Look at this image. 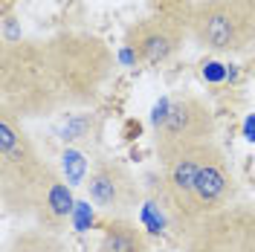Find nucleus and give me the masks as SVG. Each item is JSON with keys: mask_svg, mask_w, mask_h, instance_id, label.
I'll return each instance as SVG.
<instances>
[{"mask_svg": "<svg viewBox=\"0 0 255 252\" xmlns=\"http://www.w3.org/2000/svg\"><path fill=\"white\" fill-rule=\"evenodd\" d=\"M73 212H76V197H73V186L64 180V174L49 165L47 177L38 189L35 197V209H32V221L38 229L58 235L67 223L73 221Z\"/></svg>", "mask_w": 255, "mask_h": 252, "instance_id": "10", "label": "nucleus"}, {"mask_svg": "<svg viewBox=\"0 0 255 252\" xmlns=\"http://www.w3.org/2000/svg\"><path fill=\"white\" fill-rule=\"evenodd\" d=\"M61 111H90L116 70L113 49L93 32L67 29L41 38Z\"/></svg>", "mask_w": 255, "mask_h": 252, "instance_id": "1", "label": "nucleus"}, {"mask_svg": "<svg viewBox=\"0 0 255 252\" xmlns=\"http://www.w3.org/2000/svg\"><path fill=\"white\" fill-rule=\"evenodd\" d=\"M0 111L17 119L61 111L41 38H17L0 47Z\"/></svg>", "mask_w": 255, "mask_h": 252, "instance_id": "2", "label": "nucleus"}, {"mask_svg": "<svg viewBox=\"0 0 255 252\" xmlns=\"http://www.w3.org/2000/svg\"><path fill=\"white\" fill-rule=\"evenodd\" d=\"M244 139L255 142V113H250V116H247V122H244Z\"/></svg>", "mask_w": 255, "mask_h": 252, "instance_id": "20", "label": "nucleus"}, {"mask_svg": "<svg viewBox=\"0 0 255 252\" xmlns=\"http://www.w3.org/2000/svg\"><path fill=\"white\" fill-rule=\"evenodd\" d=\"M99 133H102V119L90 111H79V113H70L67 122L61 127V139L73 148L79 145H90V142H99Z\"/></svg>", "mask_w": 255, "mask_h": 252, "instance_id": "13", "label": "nucleus"}, {"mask_svg": "<svg viewBox=\"0 0 255 252\" xmlns=\"http://www.w3.org/2000/svg\"><path fill=\"white\" fill-rule=\"evenodd\" d=\"M223 76H226V70H223L218 61L203 64V79H206V81H223Z\"/></svg>", "mask_w": 255, "mask_h": 252, "instance_id": "19", "label": "nucleus"}, {"mask_svg": "<svg viewBox=\"0 0 255 252\" xmlns=\"http://www.w3.org/2000/svg\"><path fill=\"white\" fill-rule=\"evenodd\" d=\"M139 221L154 232V235H159V232H165V223H168V215H165V209L151 197V200H145L142 209H139Z\"/></svg>", "mask_w": 255, "mask_h": 252, "instance_id": "16", "label": "nucleus"}, {"mask_svg": "<svg viewBox=\"0 0 255 252\" xmlns=\"http://www.w3.org/2000/svg\"><path fill=\"white\" fill-rule=\"evenodd\" d=\"M84 189L90 203L108 218H128L133 209H142V186L119 159H93Z\"/></svg>", "mask_w": 255, "mask_h": 252, "instance_id": "7", "label": "nucleus"}, {"mask_svg": "<svg viewBox=\"0 0 255 252\" xmlns=\"http://www.w3.org/2000/svg\"><path fill=\"white\" fill-rule=\"evenodd\" d=\"M61 174L64 180L70 183V186H84L87 183V174H90V159L84 157V151L81 148H64L61 154Z\"/></svg>", "mask_w": 255, "mask_h": 252, "instance_id": "15", "label": "nucleus"}, {"mask_svg": "<svg viewBox=\"0 0 255 252\" xmlns=\"http://www.w3.org/2000/svg\"><path fill=\"white\" fill-rule=\"evenodd\" d=\"M235 3H241L247 12H253V15H255V0H235Z\"/></svg>", "mask_w": 255, "mask_h": 252, "instance_id": "21", "label": "nucleus"}, {"mask_svg": "<svg viewBox=\"0 0 255 252\" xmlns=\"http://www.w3.org/2000/svg\"><path fill=\"white\" fill-rule=\"evenodd\" d=\"M189 35L209 52L244 55L255 49V15L235 0H197Z\"/></svg>", "mask_w": 255, "mask_h": 252, "instance_id": "4", "label": "nucleus"}, {"mask_svg": "<svg viewBox=\"0 0 255 252\" xmlns=\"http://www.w3.org/2000/svg\"><path fill=\"white\" fill-rule=\"evenodd\" d=\"M194 6H197V0H148V12L154 17L174 20L180 26H189L191 23Z\"/></svg>", "mask_w": 255, "mask_h": 252, "instance_id": "14", "label": "nucleus"}, {"mask_svg": "<svg viewBox=\"0 0 255 252\" xmlns=\"http://www.w3.org/2000/svg\"><path fill=\"white\" fill-rule=\"evenodd\" d=\"M3 252H73L67 244L61 241V235H52L44 229H23L6 241Z\"/></svg>", "mask_w": 255, "mask_h": 252, "instance_id": "12", "label": "nucleus"}, {"mask_svg": "<svg viewBox=\"0 0 255 252\" xmlns=\"http://www.w3.org/2000/svg\"><path fill=\"white\" fill-rule=\"evenodd\" d=\"M235 197H238L235 171H232L229 159L223 154V148L215 142L212 151H209V159L203 162V168L197 174V186H194V197H191V209H189V226L197 223L200 218H206V215H215L226 206H232ZM189 226H186V232H189Z\"/></svg>", "mask_w": 255, "mask_h": 252, "instance_id": "8", "label": "nucleus"}, {"mask_svg": "<svg viewBox=\"0 0 255 252\" xmlns=\"http://www.w3.org/2000/svg\"><path fill=\"white\" fill-rule=\"evenodd\" d=\"M168 111H171V99H168V96H162L157 105H154V111H151V130H154L157 125H162V119L168 116Z\"/></svg>", "mask_w": 255, "mask_h": 252, "instance_id": "18", "label": "nucleus"}, {"mask_svg": "<svg viewBox=\"0 0 255 252\" xmlns=\"http://www.w3.org/2000/svg\"><path fill=\"white\" fill-rule=\"evenodd\" d=\"M215 142V113L206 105V99L200 96H174L171 99V111L162 119V125L154 127V148L157 159L174 157L186 148Z\"/></svg>", "mask_w": 255, "mask_h": 252, "instance_id": "6", "label": "nucleus"}, {"mask_svg": "<svg viewBox=\"0 0 255 252\" xmlns=\"http://www.w3.org/2000/svg\"><path fill=\"white\" fill-rule=\"evenodd\" d=\"M189 26H180L174 20L148 15L136 23H130L125 32V47L136 55V61L145 67H159L171 61L183 44L189 41Z\"/></svg>", "mask_w": 255, "mask_h": 252, "instance_id": "9", "label": "nucleus"}, {"mask_svg": "<svg viewBox=\"0 0 255 252\" xmlns=\"http://www.w3.org/2000/svg\"><path fill=\"white\" fill-rule=\"evenodd\" d=\"M96 252H151L145 232L128 218H108Z\"/></svg>", "mask_w": 255, "mask_h": 252, "instance_id": "11", "label": "nucleus"}, {"mask_svg": "<svg viewBox=\"0 0 255 252\" xmlns=\"http://www.w3.org/2000/svg\"><path fill=\"white\" fill-rule=\"evenodd\" d=\"M49 171L23 119L0 111V206L6 218H32L35 197Z\"/></svg>", "mask_w": 255, "mask_h": 252, "instance_id": "3", "label": "nucleus"}, {"mask_svg": "<svg viewBox=\"0 0 255 252\" xmlns=\"http://www.w3.org/2000/svg\"><path fill=\"white\" fill-rule=\"evenodd\" d=\"M73 223H76V229H79V232H87V229H90V223H93V209H90L87 203H76Z\"/></svg>", "mask_w": 255, "mask_h": 252, "instance_id": "17", "label": "nucleus"}, {"mask_svg": "<svg viewBox=\"0 0 255 252\" xmlns=\"http://www.w3.org/2000/svg\"><path fill=\"white\" fill-rule=\"evenodd\" d=\"M180 241L186 252H255V206L232 203L206 215Z\"/></svg>", "mask_w": 255, "mask_h": 252, "instance_id": "5", "label": "nucleus"}]
</instances>
